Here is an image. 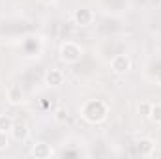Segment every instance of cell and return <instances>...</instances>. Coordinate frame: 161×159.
Returning a JSON list of instances; mask_svg holds the SVG:
<instances>
[{
    "label": "cell",
    "mask_w": 161,
    "mask_h": 159,
    "mask_svg": "<svg viewBox=\"0 0 161 159\" xmlns=\"http://www.w3.org/2000/svg\"><path fill=\"white\" fill-rule=\"evenodd\" d=\"M94 19H96V15L90 8H77L73 11V21L79 26H90L94 23Z\"/></svg>",
    "instance_id": "cell-4"
},
{
    "label": "cell",
    "mask_w": 161,
    "mask_h": 159,
    "mask_svg": "<svg viewBox=\"0 0 161 159\" xmlns=\"http://www.w3.org/2000/svg\"><path fill=\"white\" fill-rule=\"evenodd\" d=\"M109 114V105L103 99H88L82 109H80V116L88 123H101Z\"/></svg>",
    "instance_id": "cell-1"
},
{
    "label": "cell",
    "mask_w": 161,
    "mask_h": 159,
    "mask_svg": "<svg viewBox=\"0 0 161 159\" xmlns=\"http://www.w3.org/2000/svg\"><path fill=\"white\" fill-rule=\"evenodd\" d=\"M148 118L152 120L154 123L161 125V103H152V111H150Z\"/></svg>",
    "instance_id": "cell-11"
},
{
    "label": "cell",
    "mask_w": 161,
    "mask_h": 159,
    "mask_svg": "<svg viewBox=\"0 0 161 159\" xmlns=\"http://www.w3.org/2000/svg\"><path fill=\"white\" fill-rule=\"evenodd\" d=\"M54 118L58 120V122H64V118H66V111H64V109H58V111L54 112Z\"/></svg>",
    "instance_id": "cell-14"
},
{
    "label": "cell",
    "mask_w": 161,
    "mask_h": 159,
    "mask_svg": "<svg viewBox=\"0 0 161 159\" xmlns=\"http://www.w3.org/2000/svg\"><path fill=\"white\" fill-rule=\"evenodd\" d=\"M137 111H139V114L141 116H150V111H152V103L150 101H141L139 103V107H137Z\"/></svg>",
    "instance_id": "cell-12"
},
{
    "label": "cell",
    "mask_w": 161,
    "mask_h": 159,
    "mask_svg": "<svg viewBox=\"0 0 161 159\" xmlns=\"http://www.w3.org/2000/svg\"><path fill=\"white\" fill-rule=\"evenodd\" d=\"M41 2H43V4H54L56 0H41Z\"/></svg>",
    "instance_id": "cell-16"
},
{
    "label": "cell",
    "mask_w": 161,
    "mask_h": 159,
    "mask_svg": "<svg viewBox=\"0 0 161 159\" xmlns=\"http://www.w3.org/2000/svg\"><path fill=\"white\" fill-rule=\"evenodd\" d=\"M156 80H158V84L161 86V69L158 71V75H156Z\"/></svg>",
    "instance_id": "cell-15"
},
{
    "label": "cell",
    "mask_w": 161,
    "mask_h": 159,
    "mask_svg": "<svg viewBox=\"0 0 161 159\" xmlns=\"http://www.w3.org/2000/svg\"><path fill=\"white\" fill-rule=\"evenodd\" d=\"M8 146H9V137H8L6 131H0V152L6 150Z\"/></svg>",
    "instance_id": "cell-13"
},
{
    "label": "cell",
    "mask_w": 161,
    "mask_h": 159,
    "mask_svg": "<svg viewBox=\"0 0 161 159\" xmlns=\"http://www.w3.org/2000/svg\"><path fill=\"white\" fill-rule=\"evenodd\" d=\"M135 148H137V154H139V156H142V157H148V156H152V154H154V150H156V142H154L152 139L144 137V139L137 140Z\"/></svg>",
    "instance_id": "cell-5"
},
{
    "label": "cell",
    "mask_w": 161,
    "mask_h": 159,
    "mask_svg": "<svg viewBox=\"0 0 161 159\" xmlns=\"http://www.w3.org/2000/svg\"><path fill=\"white\" fill-rule=\"evenodd\" d=\"M13 118L9 116V114H0V131H6V133H9L11 131V127H13Z\"/></svg>",
    "instance_id": "cell-10"
},
{
    "label": "cell",
    "mask_w": 161,
    "mask_h": 159,
    "mask_svg": "<svg viewBox=\"0 0 161 159\" xmlns=\"http://www.w3.org/2000/svg\"><path fill=\"white\" fill-rule=\"evenodd\" d=\"M8 101L11 105H21L23 103V92L19 86H9L8 88Z\"/></svg>",
    "instance_id": "cell-9"
},
{
    "label": "cell",
    "mask_w": 161,
    "mask_h": 159,
    "mask_svg": "<svg viewBox=\"0 0 161 159\" xmlns=\"http://www.w3.org/2000/svg\"><path fill=\"white\" fill-rule=\"evenodd\" d=\"M32 156L36 159H49L53 156V148L47 142H36L32 146Z\"/></svg>",
    "instance_id": "cell-7"
},
{
    "label": "cell",
    "mask_w": 161,
    "mask_h": 159,
    "mask_svg": "<svg viewBox=\"0 0 161 159\" xmlns=\"http://www.w3.org/2000/svg\"><path fill=\"white\" fill-rule=\"evenodd\" d=\"M82 56V49L75 41H64L60 45V60L66 64H77Z\"/></svg>",
    "instance_id": "cell-2"
},
{
    "label": "cell",
    "mask_w": 161,
    "mask_h": 159,
    "mask_svg": "<svg viewBox=\"0 0 161 159\" xmlns=\"http://www.w3.org/2000/svg\"><path fill=\"white\" fill-rule=\"evenodd\" d=\"M11 137L17 140V142H25L28 137H30V129H28V125L26 123H23V122H17V123H13V127H11Z\"/></svg>",
    "instance_id": "cell-6"
},
{
    "label": "cell",
    "mask_w": 161,
    "mask_h": 159,
    "mask_svg": "<svg viewBox=\"0 0 161 159\" xmlns=\"http://www.w3.org/2000/svg\"><path fill=\"white\" fill-rule=\"evenodd\" d=\"M45 82L49 84V86H60L62 82H64V73L60 71V69H47V73H45Z\"/></svg>",
    "instance_id": "cell-8"
},
{
    "label": "cell",
    "mask_w": 161,
    "mask_h": 159,
    "mask_svg": "<svg viewBox=\"0 0 161 159\" xmlns=\"http://www.w3.org/2000/svg\"><path fill=\"white\" fill-rule=\"evenodd\" d=\"M111 69L116 73V75H125L129 69H131V58L127 54H116L113 60H111Z\"/></svg>",
    "instance_id": "cell-3"
}]
</instances>
